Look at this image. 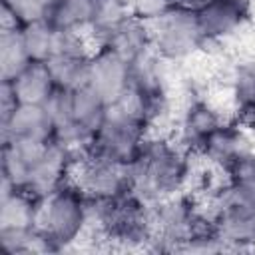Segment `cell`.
<instances>
[{"mask_svg": "<svg viewBox=\"0 0 255 255\" xmlns=\"http://www.w3.org/2000/svg\"><path fill=\"white\" fill-rule=\"evenodd\" d=\"M169 66L161 56L151 50L129 60V88L153 94V92H171L169 84Z\"/></svg>", "mask_w": 255, "mask_h": 255, "instance_id": "obj_14", "label": "cell"}, {"mask_svg": "<svg viewBox=\"0 0 255 255\" xmlns=\"http://www.w3.org/2000/svg\"><path fill=\"white\" fill-rule=\"evenodd\" d=\"M2 139L12 141H34L46 143L54 139L56 126L44 106L36 104H18L16 110L0 122Z\"/></svg>", "mask_w": 255, "mask_h": 255, "instance_id": "obj_11", "label": "cell"}, {"mask_svg": "<svg viewBox=\"0 0 255 255\" xmlns=\"http://www.w3.org/2000/svg\"><path fill=\"white\" fill-rule=\"evenodd\" d=\"M147 135L149 128L139 118L110 104L102 126L96 129V139L90 153L102 155L122 165H129L139 155Z\"/></svg>", "mask_w": 255, "mask_h": 255, "instance_id": "obj_5", "label": "cell"}, {"mask_svg": "<svg viewBox=\"0 0 255 255\" xmlns=\"http://www.w3.org/2000/svg\"><path fill=\"white\" fill-rule=\"evenodd\" d=\"M195 159L197 155L185 151L171 133L149 131L139 155L128 165L131 189L147 203L187 191L197 169Z\"/></svg>", "mask_w": 255, "mask_h": 255, "instance_id": "obj_1", "label": "cell"}, {"mask_svg": "<svg viewBox=\"0 0 255 255\" xmlns=\"http://www.w3.org/2000/svg\"><path fill=\"white\" fill-rule=\"evenodd\" d=\"M195 18L203 36L201 54H207L211 48H221L225 42L239 36L253 18V12L241 8L233 0H211L195 12Z\"/></svg>", "mask_w": 255, "mask_h": 255, "instance_id": "obj_9", "label": "cell"}, {"mask_svg": "<svg viewBox=\"0 0 255 255\" xmlns=\"http://www.w3.org/2000/svg\"><path fill=\"white\" fill-rule=\"evenodd\" d=\"M72 181L90 199H108L133 191L129 167L96 153H88L76 161Z\"/></svg>", "mask_w": 255, "mask_h": 255, "instance_id": "obj_7", "label": "cell"}, {"mask_svg": "<svg viewBox=\"0 0 255 255\" xmlns=\"http://www.w3.org/2000/svg\"><path fill=\"white\" fill-rule=\"evenodd\" d=\"M90 237L106 241L116 249H147L153 237L149 203L135 191L108 199H90Z\"/></svg>", "mask_w": 255, "mask_h": 255, "instance_id": "obj_2", "label": "cell"}, {"mask_svg": "<svg viewBox=\"0 0 255 255\" xmlns=\"http://www.w3.org/2000/svg\"><path fill=\"white\" fill-rule=\"evenodd\" d=\"M38 2H42V4H44V6L48 8V12H50V8H52V4H54L56 0H38Z\"/></svg>", "mask_w": 255, "mask_h": 255, "instance_id": "obj_28", "label": "cell"}, {"mask_svg": "<svg viewBox=\"0 0 255 255\" xmlns=\"http://www.w3.org/2000/svg\"><path fill=\"white\" fill-rule=\"evenodd\" d=\"M151 48L167 64H181L203 52V36L197 26L195 12L173 6L159 18L149 22Z\"/></svg>", "mask_w": 255, "mask_h": 255, "instance_id": "obj_4", "label": "cell"}, {"mask_svg": "<svg viewBox=\"0 0 255 255\" xmlns=\"http://www.w3.org/2000/svg\"><path fill=\"white\" fill-rule=\"evenodd\" d=\"M131 14V6L126 0H92L90 22L86 28L94 46H102L110 34Z\"/></svg>", "mask_w": 255, "mask_h": 255, "instance_id": "obj_17", "label": "cell"}, {"mask_svg": "<svg viewBox=\"0 0 255 255\" xmlns=\"http://www.w3.org/2000/svg\"><path fill=\"white\" fill-rule=\"evenodd\" d=\"M118 54H122L126 60H131L147 50H151V26L147 20L139 18L137 14H129L102 44Z\"/></svg>", "mask_w": 255, "mask_h": 255, "instance_id": "obj_15", "label": "cell"}, {"mask_svg": "<svg viewBox=\"0 0 255 255\" xmlns=\"http://www.w3.org/2000/svg\"><path fill=\"white\" fill-rule=\"evenodd\" d=\"M46 112L50 114L54 126H62L70 120H74V92L72 90H64V88H56V92L48 98V102L44 104Z\"/></svg>", "mask_w": 255, "mask_h": 255, "instance_id": "obj_24", "label": "cell"}, {"mask_svg": "<svg viewBox=\"0 0 255 255\" xmlns=\"http://www.w3.org/2000/svg\"><path fill=\"white\" fill-rule=\"evenodd\" d=\"M227 96L233 120L249 126L255 118V56L237 60L227 76Z\"/></svg>", "mask_w": 255, "mask_h": 255, "instance_id": "obj_12", "label": "cell"}, {"mask_svg": "<svg viewBox=\"0 0 255 255\" xmlns=\"http://www.w3.org/2000/svg\"><path fill=\"white\" fill-rule=\"evenodd\" d=\"M10 86L20 104L36 106H44L58 88L46 62H32L22 74H18L10 82Z\"/></svg>", "mask_w": 255, "mask_h": 255, "instance_id": "obj_16", "label": "cell"}, {"mask_svg": "<svg viewBox=\"0 0 255 255\" xmlns=\"http://www.w3.org/2000/svg\"><path fill=\"white\" fill-rule=\"evenodd\" d=\"M30 64L22 30H0V82H12Z\"/></svg>", "mask_w": 255, "mask_h": 255, "instance_id": "obj_18", "label": "cell"}, {"mask_svg": "<svg viewBox=\"0 0 255 255\" xmlns=\"http://www.w3.org/2000/svg\"><path fill=\"white\" fill-rule=\"evenodd\" d=\"M255 151V133L249 126L227 118L203 143L197 153L213 169L227 173L237 161Z\"/></svg>", "mask_w": 255, "mask_h": 255, "instance_id": "obj_8", "label": "cell"}, {"mask_svg": "<svg viewBox=\"0 0 255 255\" xmlns=\"http://www.w3.org/2000/svg\"><path fill=\"white\" fill-rule=\"evenodd\" d=\"M249 128H251V131H253V133H255V118H253V120H251V124H249Z\"/></svg>", "mask_w": 255, "mask_h": 255, "instance_id": "obj_29", "label": "cell"}, {"mask_svg": "<svg viewBox=\"0 0 255 255\" xmlns=\"http://www.w3.org/2000/svg\"><path fill=\"white\" fill-rule=\"evenodd\" d=\"M58 28L48 20H36L22 28L24 46L32 58V62H48L54 54Z\"/></svg>", "mask_w": 255, "mask_h": 255, "instance_id": "obj_20", "label": "cell"}, {"mask_svg": "<svg viewBox=\"0 0 255 255\" xmlns=\"http://www.w3.org/2000/svg\"><path fill=\"white\" fill-rule=\"evenodd\" d=\"M227 120V116L207 98L193 92L175 114L173 139L189 153H199L207 137Z\"/></svg>", "mask_w": 255, "mask_h": 255, "instance_id": "obj_6", "label": "cell"}, {"mask_svg": "<svg viewBox=\"0 0 255 255\" xmlns=\"http://www.w3.org/2000/svg\"><path fill=\"white\" fill-rule=\"evenodd\" d=\"M126 2H128V4H129V6H131V0H126Z\"/></svg>", "mask_w": 255, "mask_h": 255, "instance_id": "obj_30", "label": "cell"}, {"mask_svg": "<svg viewBox=\"0 0 255 255\" xmlns=\"http://www.w3.org/2000/svg\"><path fill=\"white\" fill-rule=\"evenodd\" d=\"M175 6V0H131V12L151 22Z\"/></svg>", "mask_w": 255, "mask_h": 255, "instance_id": "obj_26", "label": "cell"}, {"mask_svg": "<svg viewBox=\"0 0 255 255\" xmlns=\"http://www.w3.org/2000/svg\"><path fill=\"white\" fill-rule=\"evenodd\" d=\"M110 110V104L96 94L92 88L84 86L80 90H74V120L84 124L90 129H98Z\"/></svg>", "mask_w": 255, "mask_h": 255, "instance_id": "obj_22", "label": "cell"}, {"mask_svg": "<svg viewBox=\"0 0 255 255\" xmlns=\"http://www.w3.org/2000/svg\"><path fill=\"white\" fill-rule=\"evenodd\" d=\"M42 197L30 189L0 187V229L26 231L38 225Z\"/></svg>", "mask_w": 255, "mask_h": 255, "instance_id": "obj_13", "label": "cell"}, {"mask_svg": "<svg viewBox=\"0 0 255 255\" xmlns=\"http://www.w3.org/2000/svg\"><path fill=\"white\" fill-rule=\"evenodd\" d=\"M88 88L114 104L129 88V60L108 46H94L88 64Z\"/></svg>", "mask_w": 255, "mask_h": 255, "instance_id": "obj_10", "label": "cell"}, {"mask_svg": "<svg viewBox=\"0 0 255 255\" xmlns=\"http://www.w3.org/2000/svg\"><path fill=\"white\" fill-rule=\"evenodd\" d=\"M38 227L58 245L60 251L76 247L90 237L92 211L90 197L70 179L42 197Z\"/></svg>", "mask_w": 255, "mask_h": 255, "instance_id": "obj_3", "label": "cell"}, {"mask_svg": "<svg viewBox=\"0 0 255 255\" xmlns=\"http://www.w3.org/2000/svg\"><path fill=\"white\" fill-rule=\"evenodd\" d=\"M18 98L10 86V82H2V88H0V122L6 120L18 106Z\"/></svg>", "mask_w": 255, "mask_h": 255, "instance_id": "obj_27", "label": "cell"}, {"mask_svg": "<svg viewBox=\"0 0 255 255\" xmlns=\"http://www.w3.org/2000/svg\"><path fill=\"white\" fill-rule=\"evenodd\" d=\"M225 187L239 201L255 205V151L245 155L225 173Z\"/></svg>", "mask_w": 255, "mask_h": 255, "instance_id": "obj_23", "label": "cell"}, {"mask_svg": "<svg viewBox=\"0 0 255 255\" xmlns=\"http://www.w3.org/2000/svg\"><path fill=\"white\" fill-rule=\"evenodd\" d=\"M92 0H56L48 12V20L60 30L86 32L90 22Z\"/></svg>", "mask_w": 255, "mask_h": 255, "instance_id": "obj_21", "label": "cell"}, {"mask_svg": "<svg viewBox=\"0 0 255 255\" xmlns=\"http://www.w3.org/2000/svg\"><path fill=\"white\" fill-rule=\"evenodd\" d=\"M88 64H90V56H70V54H56L46 62L56 86L72 92L88 84Z\"/></svg>", "mask_w": 255, "mask_h": 255, "instance_id": "obj_19", "label": "cell"}, {"mask_svg": "<svg viewBox=\"0 0 255 255\" xmlns=\"http://www.w3.org/2000/svg\"><path fill=\"white\" fill-rule=\"evenodd\" d=\"M2 6L10 10L22 28L30 22L48 18V8L38 0H2Z\"/></svg>", "mask_w": 255, "mask_h": 255, "instance_id": "obj_25", "label": "cell"}]
</instances>
